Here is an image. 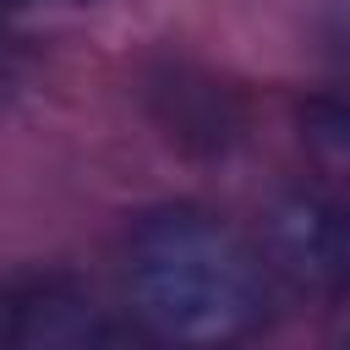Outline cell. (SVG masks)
<instances>
[{
    "label": "cell",
    "mask_w": 350,
    "mask_h": 350,
    "mask_svg": "<svg viewBox=\"0 0 350 350\" xmlns=\"http://www.w3.org/2000/svg\"><path fill=\"white\" fill-rule=\"evenodd\" d=\"M137 323L170 345H241L268 323L273 273L262 252L202 208H159L126 241Z\"/></svg>",
    "instance_id": "obj_1"
},
{
    "label": "cell",
    "mask_w": 350,
    "mask_h": 350,
    "mask_svg": "<svg viewBox=\"0 0 350 350\" xmlns=\"http://www.w3.org/2000/svg\"><path fill=\"white\" fill-rule=\"evenodd\" d=\"M262 262L301 295L350 290V197L339 191H284L262 213Z\"/></svg>",
    "instance_id": "obj_2"
},
{
    "label": "cell",
    "mask_w": 350,
    "mask_h": 350,
    "mask_svg": "<svg viewBox=\"0 0 350 350\" xmlns=\"http://www.w3.org/2000/svg\"><path fill=\"white\" fill-rule=\"evenodd\" d=\"M126 323L71 279H22L0 290V345L16 350H104L126 345Z\"/></svg>",
    "instance_id": "obj_3"
},
{
    "label": "cell",
    "mask_w": 350,
    "mask_h": 350,
    "mask_svg": "<svg viewBox=\"0 0 350 350\" xmlns=\"http://www.w3.org/2000/svg\"><path fill=\"white\" fill-rule=\"evenodd\" d=\"M301 148L334 186H350V98H334V93L306 98L301 104Z\"/></svg>",
    "instance_id": "obj_4"
},
{
    "label": "cell",
    "mask_w": 350,
    "mask_h": 350,
    "mask_svg": "<svg viewBox=\"0 0 350 350\" xmlns=\"http://www.w3.org/2000/svg\"><path fill=\"white\" fill-rule=\"evenodd\" d=\"M339 38H345V49H350V0H339Z\"/></svg>",
    "instance_id": "obj_5"
},
{
    "label": "cell",
    "mask_w": 350,
    "mask_h": 350,
    "mask_svg": "<svg viewBox=\"0 0 350 350\" xmlns=\"http://www.w3.org/2000/svg\"><path fill=\"white\" fill-rule=\"evenodd\" d=\"M0 5H22V0H0Z\"/></svg>",
    "instance_id": "obj_6"
},
{
    "label": "cell",
    "mask_w": 350,
    "mask_h": 350,
    "mask_svg": "<svg viewBox=\"0 0 350 350\" xmlns=\"http://www.w3.org/2000/svg\"><path fill=\"white\" fill-rule=\"evenodd\" d=\"M77 5H82V0H77Z\"/></svg>",
    "instance_id": "obj_7"
}]
</instances>
